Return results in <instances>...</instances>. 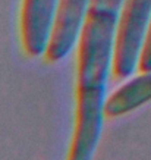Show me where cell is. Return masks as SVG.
<instances>
[{"label": "cell", "instance_id": "cell-4", "mask_svg": "<svg viewBox=\"0 0 151 160\" xmlns=\"http://www.w3.org/2000/svg\"><path fill=\"white\" fill-rule=\"evenodd\" d=\"M90 0H60L46 59L50 63L63 60L76 46Z\"/></svg>", "mask_w": 151, "mask_h": 160}, {"label": "cell", "instance_id": "cell-7", "mask_svg": "<svg viewBox=\"0 0 151 160\" xmlns=\"http://www.w3.org/2000/svg\"><path fill=\"white\" fill-rule=\"evenodd\" d=\"M123 5V0H90L91 8L98 9H107L113 12H120V8Z\"/></svg>", "mask_w": 151, "mask_h": 160}, {"label": "cell", "instance_id": "cell-3", "mask_svg": "<svg viewBox=\"0 0 151 160\" xmlns=\"http://www.w3.org/2000/svg\"><path fill=\"white\" fill-rule=\"evenodd\" d=\"M60 0H22L19 16L21 44L29 58L46 53Z\"/></svg>", "mask_w": 151, "mask_h": 160}, {"label": "cell", "instance_id": "cell-1", "mask_svg": "<svg viewBox=\"0 0 151 160\" xmlns=\"http://www.w3.org/2000/svg\"><path fill=\"white\" fill-rule=\"evenodd\" d=\"M119 12L88 6L78 37L75 123L68 160H93L100 141Z\"/></svg>", "mask_w": 151, "mask_h": 160}, {"label": "cell", "instance_id": "cell-2", "mask_svg": "<svg viewBox=\"0 0 151 160\" xmlns=\"http://www.w3.org/2000/svg\"><path fill=\"white\" fill-rule=\"evenodd\" d=\"M151 19V0H123L114 32L112 72L116 79L135 73Z\"/></svg>", "mask_w": 151, "mask_h": 160}, {"label": "cell", "instance_id": "cell-5", "mask_svg": "<svg viewBox=\"0 0 151 160\" xmlns=\"http://www.w3.org/2000/svg\"><path fill=\"white\" fill-rule=\"evenodd\" d=\"M151 100V71L123 84L112 96L106 97L104 116L117 118L131 113Z\"/></svg>", "mask_w": 151, "mask_h": 160}, {"label": "cell", "instance_id": "cell-6", "mask_svg": "<svg viewBox=\"0 0 151 160\" xmlns=\"http://www.w3.org/2000/svg\"><path fill=\"white\" fill-rule=\"evenodd\" d=\"M138 71L139 72H150L151 71V19L148 24L145 38L142 43V49L138 59Z\"/></svg>", "mask_w": 151, "mask_h": 160}]
</instances>
